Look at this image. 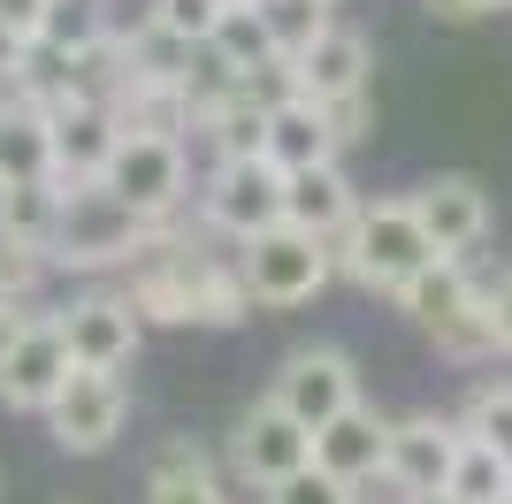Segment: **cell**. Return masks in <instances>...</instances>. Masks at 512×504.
<instances>
[{"instance_id":"cell-1","label":"cell","mask_w":512,"mask_h":504,"mask_svg":"<svg viewBox=\"0 0 512 504\" xmlns=\"http://www.w3.org/2000/svg\"><path fill=\"white\" fill-rule=\"evenodd\" d=\"M123 291L138 306V321H161V329H237V321H253V291L237 275V252L192 245L176 222H161L146 260L123 268Z\"/></svg>"},{"instance_id":"cell-2","label":"cell","mask_w":512,"mask_h":504,"mask_svg":"<svg viewBox=\"0 0 512 504\" xmlns=\"http://www.w3.org/2000/svg\"><path fill=\"white\" fill-rule=\"evenodd\" d=\"M329 252H337V268L352 275L360 291H383V298H398L421 268H436V260H444V252L428 245L421 214H413V199H375V207L360 199L352 230H344Z\"/></svg>"},{"instance_id":"cell-3","label":"cell","mask_w":512,"mask_h":504,"mask_svg":"<svg viewBox=\"0 0 512 504\" xmlns=\"http://www.w3.org/2000/svg\"><path fill=\"white\" fill-rule=\"evenodd\" d=\"M153 237H161V222H146L138 207H123L107 184H77V191H62V237H54V268H77V275L138 268Z\"/></svg>"},{"instance_id":"cell-4","label":"cell","mask_w":512,"mask_h":504,"mask_svg":"<svg viewBox=\"0 0 512 504\" xmlns=\"http://www.w3.org/2000/svg\"><path fill=\"white\" fill-rule=\"evenodd\" d=\"M237 275H245L253 306L291 314V306H314V298L329 291L337 252H329V237L299 230V222H276V230H260V237H245V245H237Z\"/></svg>"},{"instance_id":"cell-5","label":"cell","mask_w":512,"mask_h":504,"mask_svg":"<svg viewBox=\"0 0 512 504\" xmlns=\"http://www.w3.org/2000/svg\"><path fill=\"white\" fill-rule=\"evenodd\" d=\"M398 306H406V314L436 336V352H451V359L497 352V336H490V291L467 275V260H436V268H421L406 291H398Z\"/></svg>"},{"instance_id":"cell-6","label":"cell","mask_w":512,"mask_h":504,"mask_svg":"<svg viewBox=\"0 0 512 504\" xmlns=\"http://www.w3.org/2000/svg\"><path fill=\"white\" fill-rule=\"evenodd\" d=\"M283 207H291V176H283L268 153L214 161L207 184H199V222H207L214 237H230V245H245V237H260V230H276Z\"/></svg>"},{"instance_id":"cell-7","label":"cell","mask_w":512,"mask_h":504,"mask_svg":"<svg viewBox=\"0 0 512 504\" xmlns=\"http://www.w3.org/2000/svg\"><path fill=\"white\" fill-rule=\"evenodd\" d=\"M123 207H138L146 222H176V207L192 199V146L184 138H153V130H123V146L100 176Z\"/></svg>"},{"instance_id":"cell-8","label":"cell","mask_w":512,"mask_h":504,"mask_svg":"<svg viewBox=\"0 0 512 504\" xmlns=\"http://www.w3.org/2000/svg\"><path fill=\"white\" fill-rule=\"evenodd\" d=\"M130 428V382L123 375H100V367H77L62 382V398L46 405V436L62 443L69 459H92Z\"/></svg>"},{"instance_id":"cell-9","label":"cell","mask_w":512,"mask_h":504,"mask_svg":"<svg viewBox=\"0 0 512 504\" xmlns=\"http://www.w3.org/2000/svg\"><path fill=\"white\" fill-rule=\"evenodd\" d=\"M230 466H237V482L276 489V482H291V474H306V466H314V428H306V420H291L276 398H260L253 413L230 428Z\"/></svg>"},{"instance_id":"cell-10","label":"cell","mask_w":512,"mask_h":504,"mask_svg":"<svg viewBox=\"0 0 512 504\" xmlns=\"http://www.w3.org/2000/svg\"><path fill=\"white\" fill-rule=\"evenodd\" d=\"M268 398L291 420H306V428H329L337 413L360 405V367H352L337 344H306V352H291L276 367V390H268Z\"/></svg>"},{"instance_id":"cell-11","label":"cell","mask_w":512,"mask_h":504,"mask_svg":"<svg viewBox=\"0 0 512 504\" xmlns=\"http://www.w3.org/2000/svg\"><path fill=\"white\" fill-rule=\"evenodd\" d=\"M69 375H77V359H69L62 314H39L8 344V359H0V405H8V413H46V405L62 398Z\"/></svg>"},{"instance_id":"cell-12","label":"cell","mask_w":512,"mask_h":504,"mask_svg":"<svg viewBox=\"0 0 512 504\" xmlns=\"http://www.w3.org/2000/svg\"><path fill=\"white\" fill-rule=\"evenodd\" d=\"M62 336H69V359H77V367L123 375L130 359H138L146 321H138L130 291H85V298H69V306H62Z\"/></svg>"},{"instance_id":"cell-13","label":"cell","mask_w":512,"mask_h":504,"mask_svg":"<svg viewBox=\"0 0 512 504\" xmlns=\"http://www.w3.org/2000/svg\"><path fill=\"white\" fill-rule=\"evenodd\" d=\"M406 199H413L428 245L444 252V260H467V252L490 237V222H497V214H490V191L474 184V176H428V184H413Z\"/></svg>"},{"instance_id":"cell-14","label":"cell","mask_w":512,"mask_h":504,"mask_svg":"<svg viewBox=\"0 0 512 504\" xmlns=\"http://www.w3.org/2000/svg\"><path fill=\"white\" fill-rule=\"evenodd\" d=\"M467 451V428L444 413H413V420H390V482H406L413 497H444L451 466Z\"/></svg>"},{"instance_id":"cell-15","label":"cell","mask_w":512,"mask_h":504,"mask_svg":"<svg viewBox=\"0 0 512 504\" xmlns=\"http://www.w3.org/2000/svg\"><path fill=\"white\" fill-rule=\"evenodd\" d=\"M314 466H321V474H337L344 489H367L390 466V420L360 398L352 413H337L329 428H314Z\"/></svg>"},{"instance_id":"cell-16","label":"cell","mask_w":512,"mask_h":504,"mask_svg":"<svg viewBox=\"0 0 512 504\" xmlns=\"http://www.w3.org/2000/svg\"><path fill=\"white\" fill-rule=\"evenodd\" d=\"M115 146H123V123L107 115V107L77 100L54 115V184L77 191V184H100L107 161H115Z\"/></svg>"},{"instance_id":"cell-17","label":"cell","mask_w":512,"mask_h":504,"mask_svg":"<svg viewBox=\"0 0 512 504\" xmlns=\"http://www.w3.org/2000/svg\"><path fill=\"white\" fill-rule=\"evenodd\" d=\"M367 69H375V46H367V31H352V23H329L299 54V84H306V100H321V107L367 92Z\"/></svg>"},{"instance_id":"cell-18","label":"cell","mask_w":512,"mask_h":504,"mask_svg":"<svg viewBox=\"0 0 512 504\" xmlns=\"http://www.w3.org/2000/svg\"><path fill=\"white\" fill-rule=\"evenodd\" d=\"M146 504H230V489L192 436H169L146 459Z\"/></svg>"},{"instance_id":"cell-19","label":"cell","mask_w":512,"mask_h":504,"mask_svg":"<svg viewBox=\"0 0 512 504\" xmlns=\"http://www.w3.org/2000/svg\"><path fill=\"white\" fill-rule=\"evenodd\" d=\"M268 161L283 168V176H299V168H321L337 161V130H329V107L321 100H291V107H268Z\"/></svg>"},{"instance_id":"cell-20","label":"cell","mask_w":512,"mask_h":504,"mask_svg":"<svg viewBox=\"0 0 512 504\" xmlns=\"http://www.w3.org/2000/svg\"><path fill=\"white\" fill-rule=\"evenodd\" d=\"M352 214H360V191H352V176H344L337 161L291 176V207H283V222H299V230H314V237L337 245V237L352 230Z\"/></svg>"},{"instance_id":"cell-21","label":"cell","mask_w":512,"mask_h":504,"mask_svg":"<svg viewBox=\"0 0 512 504\" xmlns=\"http://www.w3.org/2000/svg\"><path fill=\"white\" fill-rule=\"evenodd\" d=\"M54 237H62V184H0V245L39 252L54 260Z\"/></svg>"},{"instance_id":"cell-22","label":"cell","mask_w":512,"mask_h":504,"mask_svg":"<svg viewBox=\"0 0 512 504\" xmlns=\"http://www.w3.org/2000/svg\"><path fill=\"white\" fill-rule=\"evenodd\" d=\"M192 138L214 153V161H245V153L268 146V107L245 100V92L230 84V92H214V100L192 115Z\"/></svg>"},{"instance_id":"cell-23","label":"cell","mask_w":512,"mask_h":504,"mask_svg":"<svg viewBox=\"0 0 512 504\" xmlns=\"http://www.w3.org/2000/svg\"><path fill=\"white\" fill-rule=\"evenodd\" d=\"M54 184V115L31 100L0 107V184Z\"/></svg>"},{"instance_id":"cell-24","label":"cell","mask_w":512,"mask_h":504,"mask_svg":"<svg viewBox=\"0 0 512 504\" xmlns=\"http://www.w3.org/2000/svg\"><path fill=\"white\" fill-rule=\"evenodd\" d=\"M207 62H222L230 77H253V69L291 62V54H276V39H268V23H260L253 8H230V16H222V31L207 39Z\"/></svg>"},{"instance_id":"cell-25","label":"cell","mask_w":512,"mask_h":504,"mask_svg":"<svg viewBox=\"0 0 512 504\" xmlns=\"http://www.w3.org/2000/svg\"><path fill=\"white\" fill-rule=\"evenodd\" d=\"M444 497L451 504H505L512 497V459H497L482 436H467V451H459V466H451Z\"/></svg>"},{"instance_id":"cell-26","label":"cell","mask_w":512,"mask_h":504,"mask_svg":"<svg viewBox=\"0 0 512 504\" xmlns=\"http://www.w3.org/2000/svg\"><path fill=\"white\" fill-rule=\"evenodd\" d=\"M253 16L268 23V39H276V54H291V62H299L306 46L321 39V31H329V0H253Z\"/></svg>"},{"instance_id":"cell-27","label":"cell","mask_w":512,"mask_h":504,"mask_svg":"<svg viewBox=\"0 0 512 504\" xmlns=\"http://www.w3.org/2000/svg\"><path fill=\"white\" fill-rule=\"evenodd\" d=\"M459 428L482 436L497 459H512V382H482V390L467 398V413H459Z\"/></svg>"},{"instance_id":"cell-28","label":"cell","mask_w":512,"mask_h":504,"mask_svg":"<svg viewBox=\"0 0 512 504\" xmlns=\"http://www.w3.org/2000/svg\"><path fill=\"white\" fill-rule=\"evenodd\" d=\"M46 275H54V260L0 245V306H23V314H39V283H46Z\"/></svg>"},{"instance_id":"cell-29","label":"cell","mask_w":512,"mask_h":504,"mask_svg":"<svg viewBox=\"0 0 512 504\" xmlns=\"http://www.w3.org/2000/svg\"><path fill=\"white\" fill-rule=\"evenodd\" d=\"M146 16L161 23V31H176V39H192V46H207L214 31H222V16H230V8H222V0H153Z\"/></svg>"},{"instance_id":"cell-30","label":"cell","mask_w":512,"mask_h":504,"mask_svg":"<svg viewBox=\"0 0 512 504\" xmlns=\"http://www.w3.org/2000/svg\"><path fill=\"white\" fill-rule=\"evenodd\" d=\"M268 504H360V489H344L337 474L306 466V474H291V482H276V489H268Z\"/></svg>"},{"instance_id":"cell-31","label":"cell","mask_w":512,"mask_h":504,"mask_svg":"<svg viewBox=\"0 0 512 504\" xmlns=\"http://www.w3.org/2000/svg\"><path fill=\"white\" fill-rule=\"evenodd\" d=\"M329 130H337V146H360L367 130H375V100L352 92V100H329Z\"/></svg>"},{"instance_id":"cell-32","label":"cell","mask_w":512,"mask_h":504,"mask_svg":"<svg viewBox=\"0 0 512 504\" xmlns=\"http://www.w3.org/2000/svg\"><path fill=\"white\" fill-rule=\"evenodd\" d=\"M46 16H54V0H0V23L16 39H46Z\"/></svg>"},{"instance_id":"cell-33","label":"cell","mask_w":512,"mask_h":504,"mask_svg":"<svg viewBox=\"0 0 512 504\" xmlns=\"http://www.w3.org/2000/svg\"><path fill=\"white\" fill-rule=\"evenodd\" d=\"M490 336H497V352H512V275L490 283Z\"/></svg>"},{"instance_id":"cell-34","label":"cell","mask_w":512,"mask_h":504,"mask_svg":"<svg viewBox=\"0 0 512 504\" xmlns=\"http://www.w3.org/2000/svg\"><path fill=\"white\" fill-rule=\"evenodd\" d=\"M23 54H31V39H16V31L0 23V84H16V77H23ZM16 92H23V84H16Z\"/></svg>"},{"instance_id":"cell-35","label":"cell","mask_w":512,"mask_h":504,"mask_svg":"<svg viewBox=\"0 0 512 504\" xmlns=\"http://www.w3.org/2000/svg\"><path fill=\"white\" fill-rule=\"evenodd\" d=\"M31 321H39V314H23V306H0V359H8V344H16Z\"/></svg>"},{"instance_id":"cell-36","label":"cell","mask_w":512,"mask_h":504,"mask_svg":"<svg viewBox=\"0 0 512 504\" xmlns=\"http://www.w3.org/2000/svg\"><path fill=\"white\" fill-rule=\"evenodd\" d=\"M428 16H444V23H474L482 8H474V0H428Z\"/></svg>"},{"instance_id":"cell-37","label":"cell","mask_w":512,"mask_h":504,"mask_svg":"<svg viewBox=\"0 0 512 504\" xmlns=\"http://www.w3.org/2000/svg\"><path fill=\"white\" fill-rule=\"evenodd\" d=\"M474 8H482V16H490V8H512V0H474Z\"/></svg>"},{"instance_id":"cell-38","label":"cell","mask_w":512,"mask_h":504,"mask_svg":"<svg viewBox=\"0 0 512 504\" xmlns=\"http://www.w3.org/2000/svg\"><path fill=\"white\" fill-rule=\"evenodd\" d=\"M222 8H253V0H222Z\"/></svg>"},{"instance_id":"cell-39","label":"cell","mask_w":512,"mask_h":504,"mask_svg":"<svg viewBox=\"0 0 512 504\" xmlns=\"http://www.w3.org/2000/svg\"><path fill=\"white\" fill-rule=\"evenodd\" d=\"M0 497H8V474H0Z\"/></svg>"},{"instance_id":"cell-40","label":"cell","mask_w":512,"mask_h":504,"mask_svg":"<svg viewBox=\"0 0 512 504\" xmlns=\"http://www.w3.org/2000/svg\"><path fill=\"white\" fill-rule=\"evenodd\" d=\"M428 504H451V497H428Z\"/></svg>"},{"instance_id":"cell-41","label":"cell","mask_w":512,"mask_h":504,"mask_svg":"<svg viewBox=\"0 0 512 504\" xmlns=\"http://www.w3.org/2000/svg\"><path fill=\"white\" fill-rule=\"evenodd\" d=\"M62 504H77V497H62Z\"/></svg>"},{"instance_id":"cell-42","label":"cell","mask_w":512,"mask_h":504,"mask_svg":"<svg viewBox=\"0 0 512 504\" xmlns=\"http://www.w3.org/2000/svg\"><path fill=\"white\" fill-rule=\"evenodd\" d=\"M329 8H337V0H329Z\"/></svg>"},{"instance_id":"cell-43","label":"cell","mask_w":512,"mask_h":504,"mask_svg":"<svg viewBox=\"0 0 512 504\" xmlns=\"http://www.w3.org/2000/svg\"><path fill=\"white\" fill-rule=\"evenodd\" d=\"M505 504H512V497H505Z\"/></svg>"}]
</instances>
